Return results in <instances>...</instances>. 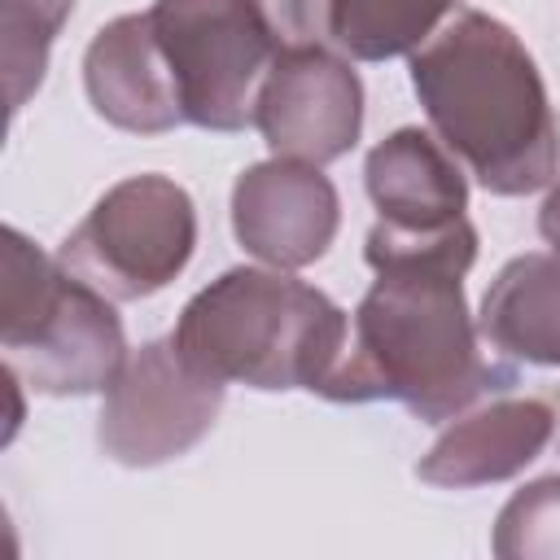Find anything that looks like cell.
I'll return each instance as SVG.
<instances>
[{
	"mask_svg": "<svg viewBox=\"0 0 560 560\" xmlns=\"http://www.w3.org/2000/svg\"><path fill=\"white\" fill-rule=\"evenodd\" d=\"M276 48H306L332 39V0H254Z\"/></svg>",
	"mask_w": 560,
	"mask_h": 560,
	"instance_id": "cell-17",
	"label": "cell"
},
{
	"mask_svg": "<svg viewBox=\"0 0 560 560\" xmlns=\"http://www.w3.org/2000/svg\"><path fill=\"white\" fill-rule=\"evenodd\" d=\"M538 232H542V241L560 254V179L547 184V201H542V210H538Z\"/></svg>",
	"mask_w": 560,
	"mask_h": 560,
	"instance_id": "cell-18",
	"label": "cell"
},
{
	"mask_svg": "<svg viewBox=\"0 0 560 560\" xmlns=\"http://www.w3.org/2000/svg\"><path fill=\"white\" fill-rule=\"evenodd\" d=\"M74 0H0V35H4V92L9 109L18 114L26 96L44 83L48 48L66 26Z\"/></svg>",
	"mask_w": 560,
	"mask_h": 560,
	"instance_id": "cell-15",
	"label": "cell"
},
{
	"mask_svg": "<svg viewBox=\"0 0 560 560\" xmlns=\"http://www.w3.org/2000/svg\"><path fill=\"white\" fill-rule=\"evenodd\" d=\"M341 223L332 179L293 158H271L232 184V232L245 254L267 267L298 271L328 254Z\"/></svg>",
	"mask_w": 560,
	"mask_h": 560,
	"instance_id": "cell-9",
	"label": "cell"
},
{
	"mask_svg": "<svg viewBox=\"0 0 560 560\" xmlns=\"http://www.w3.org/2000/svg\"><path fill=\"white\" fill-rule=\"evenodd\" d=\"M158 48L171 66L184 118L206 131L254 122L258 88L276 61V39L254 0H153Z\"/></svg>",
	"mask_w": 560,
	"mask_h": 560,
	"instance_id": "cell-5",
	"label": "cell"
},
{
	"mask_svg": "<svg viewBox=\"0 0 560 560\" xmlns=\"http://www.w3.org/2000/svg\"><path fill=\"white\" fill-rule=\"evenodd\" d=\"M271 158L328 166L346 158L363 131V83L328 44L280 48L254 105Z\"/></svg>",
	"mask_w": 560,
	"mask_h": 560,
	"instance_id": "cell-8",
	"label": "cell"
},
{
	"mask_svg": "<svg viewBox=\"0 0 560 560\" xmlns=\"http://www.w3.org/2000/svg\"><path fill=\"white\" fill-rule=\"evenodd\" d=\"M197 210L166 175H131L114 184L88 219L61 241L57 262L114 302L166 289L192 258Z\"/></svg>",
	"mask_w": 560,
	"mask_h": 560,
	"instance_id": "cell-6",
	"label": "cell"
},
{
	"mask_svg": "<svg viewBox=\"0 0 560 560\" xmlns=\"http://www.w3.org/2000/svg\"><path fill=\"white\" fill-rule=\"evenodd\" d=\"M350 319L315 284L280 267H232L210 280L171 332L179 359L219 385L311 389L346 354Z\"/></svg>",
	"mask_w": 560,
	"mask_h": 560,
	"instance_id": "cell-3",
	"label": "cell"
},
{
	"mask_svg": "<svg viewBox=\"0 0 560 560\" xmlns=\"http://www.w3.org/2000/svg\"><path fill=\"white\" fill-rule=\"evenodd\" d=\"M363 258L376 280L350 315L346 354L319 385V398H389L438 424L468 411L486 389L512 381L481 354L477 319L464 302V276L477 258L468 214L438 232H398L376 223Z\"/></svg>",
	"mask_w": 560,
	"mask_h": 560,
	"instance_id": "cell-1",
	"label": "cell"
},
{
	"mask_svg": "<svg viewBox=\"0 0 560 560\" xmlns=\"http://www.w3.org/2000/svg\"><path fill=\"white\" fill-rule=\"evenodd\" d=\"M223 385L192 372L171 341H144L105 389L96 442L127 468L188 455L219 420Z\"/></svg>",
	"mask_w": 560,
	"mask_h": 560,
	"instance_id": "cell-7",
	"label": "cell"
},
{
	"mask_svg": "<svg viewBox=\"0 0 560 560\" xmlns=\"http://www.w3.org/2000/svg\"><path fill=\"white\" fill-rule=\"evenodd\" d=\"M459 0H332V44L359 61L411 57Z\"/></svg>",
	"mask_w": 560,
	"mask_h": 560,
	"instance_id": "cell-14",
	"label": "cell"
},
{
	"mask_svg": "<svg viewBox=\"0 0 560 560\" xmlns=\"http://www.w3.org/2000/svg\"><path fill=\"white\" fill-rule=\"evenodd\" d=\"M477 332L534 368H560V254H521L490 280Z\"/></svg>",
	"mask_w": 560,
	"mask_h": 560,
	"instance_id": "cell-13",
	"label": "cell"
},
{
	"mask_svg": "<svg viewBox=\"0 0 560 560\" xmlns=\"http://www.w3.org/2000/svg\"><path fill=\"white\" fill-rule=\"evenodd\" d=\"M411 88L433 136L494 197H525L560 175V127L542 74L512 26L464 9L411 52Z\"/></svg>",
	"mask_w": 560,
	"mask_h": 560,
	"instance_id": "cell-2",
	"label": "cell"
},
{
	"mask_svg": "<svg viewBox=\"0 0 560 560\" xmlns=\"http://www.w3.org/2000/svg\"><path fill=\"white\" fill-rule=\"evenodd\" d=\"M83 88L92 109L118 131L162 136L188 122L149 13H122L92 35L83 52Z\"/></svg>",
	"mask_w": 560,
	"mask_h": 560,
	"instance_id": "cell-11",
	"label": "cell"
},
{
	"mask_svg": "<svg viewBox=\"0 0 560 560\" xmlns=\"http://www.w3.org/2000/svg\"><path fill=\"white\" fill-rule=\"evenodd\" d=\"M556 420H560L556 398H542V394L494 398L451 420L429 446V455L416 464V477L442 490L508 481L547 451Z\"/></svg>",
	"mask_w": 560,
	"mask_h": 560,
	"instance_id": "cell-10",
	"label": "cell"
},
{
	"mask_svg": "<svg viewBox=\"0 0 560 560\" xmlns=\"http://www.w3.org/2000/svg\"><path fill=\"white\" fill-rule=\"evenodd\" d=\"M0 350L35 394L57 398L109 389L131 354L114 298L44 258L18 228H4Z\"/></svg>",
	"mask_w": 560,
	"mask_h": 560,
	"instance_id": "cell-4",
	"label": "cell"
},
{
	"mask_svg": "<svg viewBox=\"0 0 560 560\" xmlns=\"http://www.w3.org/2000/svg\"><path fill=\"white\" fill-rule=\"evenodd\" d=\"M499 560H560V472L508 499L494 521Z\"/></svg>",
	"mask_w": 560,
	"mask_h": 560,
	"instance_id": "cell-16",
	"label": "cell"
},
{
	"mask_svg": "<svg viewBox=\"0 0 560 560\" xmlns=\"http://www.w3.org/2000/svg\"><path fill=\"white\" fill-rule=\"evenodd\" d=\"M363 184L381 214L376 223L398 232H438L468 210L459 158L420 127H398L385 136L363 162Z\"/></svg>",
	"mask_w": 560,
	"mask_h": 560,
	"instance_id": "cell-12",
	"label": "cell"
}]
</instances>
